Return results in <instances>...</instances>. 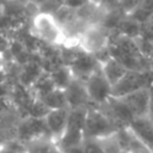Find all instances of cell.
Segmentation results:
<instances>
[{
    "instance_id": "18",
    "label": "cell",
    "mask_w": 153,
    "mask_h": 153,
    "mask_svg": "<svg viewBox=\"0 0 153 153\" xmlns=\"http://www.w3.org/2000/svg\"><path fill=\"white\" fill-rule=\"evenodd\" d=\"M45 105L51 110V109H61V108H68V103H67V97H66V92L63 88H59L55 87L53 91H50L49 93H47L44 97L41 98Z\"/></svg>"
},
{
    "instance_id": "10",
    "label": "cell",
    "mask_w": 153,
    "mask_h": 153,
    "mask_svg": "<svg viewBox=\"0 0 153 153\" xmlns=\"http://www.w3.org/2000/svg\"><path fill=\"white\" fill-rule=\"evenodd\" d=\"M69 108H61V109H51L48 115L44 117L48 130L53 137L57 141L61 139L66 130L67 121H68Z\"/></svg>"
},
{
    "instance_id": "11",
    "label": "cell",
    "mask_w": 153,
    "mask_h": 153,
    "mask_svg": "<svg viewBox=\"0 0 153 153\" xmlns=\"http://www.w3.org/2000/svg\"><path fill=\"white\" fill-rule=\"evenodd\" d=\"M128 127L133 134L153 153V122L147 116H137L134 117Z\"/></svg>"
},
{
    "instance_id": "24",
    "label": "cell",
    "mask_w": 153,
    "mask_h": 153,
    "mask_svg": "<svg viewBox=\"0 0 153 153\" xmlns=\"http://www.w3.org/2000/svg\"><path fill=\"white\" fill-rule=\"evenodd\" d=\"M91 1L92 0H65L63 1V5L67 6V7H69V8H72V10L78 11V10L85 7L86 5H88Z\"/></svg>"
},
{
    "instance_id": "5",
    "label": "cell",
    "mask_w": 153,
    "mask_h": 153,
    "mask_svg": "<svg viewBox=\"0 0 153 153\" xmlns=\"http://www.w3.org/2000/svg\"><path fill=\"white\" fill-rule=\"evenodd\" d=\"M86 90L91 102L94 105H100L112 96V85L105 78L100 65L85 81Z\"/></svg>"
},
{
    "instance_id": "3",
    "label": "cell",
    "mask_w": 153,
    "mask_h": 153,
    "mask_svg": "<svg viewBox=\"0 0 153 153\" xmlns=\"http://www.w3.org/2000/svg\"><path fill=\"white\" fill-rule=\"evenodd\" d=\"M86 111H87V108L69 109L66 130L61 136V139L59 140V143L62 149L82 143Z\"/></svg>"
},
{
    "instance_id": "23",
    "label": "cell",
    "mask_w": 153,
    "mask_h": 153,
    "mask_svg": "<svg viewBox=\"0 0 153 153\" xmlns=\"http://www.w3.org/2000/svg\"><path fill=\"white\" fill-rule=\"evenodd\" d=\"M81 145H82L85 153H103V151L96 139H84Z\"/></svg>"
},
{
    "instance_id": "22",
    "label": "cell",
    "mask_w": 153,
    "mask_h": 153,
    "mask_svg": "<svg viewBox=\"0 0 153 153\" xmlns=\"http://www.w3.org/2000/svg\"><path fill=\"white\" fill-rule=\"evenodd\" d=\"M142 0H118V7L124 14H130Z\"/></svg>"
},
{
    "instance_id": "27",
    "label": "cell",
    "mask_w": 153,
    "mask_h": 153,
    "mask_svg": "<svg viewBox=\"0 0 153 153\" xmlns=\"http://www.w3.org/2000/svg\"><path fill=\"white\" fill-rule=\"evenodd\" d=\"M63 153H85V152H84L82 145H78V146H73L63 149Z\"/></svg>"
},
{
    "instance_id": "2",
    "label": "cell",
    "mask_w": 153,
    "mask_h": 153,
    "mask_svg": "<svg viewBox=\"0 0 153 153\" xmlns=\"http://www.w3.org/2000/svg\"><path fill=\"white\" fill-rule=\"evenodd\" d=\"M117 129V126L97 105L87 108L84 127V139H99L116 131Z\"/></svg>"
},
{
    "instance_id": "16",
    "label": "cell",
    "mask_w": 153,
    "mask_h": 153,
    "mask_svg": "<svg viewBox=\"0 0 153 153\" xmlns=\"http://www.w3.org/2000/svg\"><path fill=\"white\" fill-rule=\"evenodd\" d=\"M115 30L123 36L136 38L141 35V24L139 22H136L134 18H131L130 16L126 14L121 19V22L118 23V25Z\"/></svg>"
},
{
    "instance_id": "28",
    "label": "cell",
    "mask_w": 153,
    "mask_h": 153,
    "mask_svg": "<svg viewBox=\"0 0 153 153\" xmlns=\"http://www.w3.org/2000/svg\"><path fill=\"white\" fill-rule=\"evenodd\" d=\"M149 71L153 73V55L149 57Z\"/></svg>"
},
{
    "instance_id": "14",
    "label": "cell",
    "mask_w": 153,
    "mask_h": 153,
    "mask_svg": "<svg viewBox=\"0 0 153 153\" xmlns=\"http://www.w3.org/2000/svg\"><path fill=\"white\" fill-rule=\"evenodd\" d=\"M100 68H102L105 78L109 80V82L111 85H115L128 71L118 60H116L111 56L108 60H105L103 63H100Z\"/></svg>"
},
{
    "instance_id": "17",
    "label": "cell",
    "mask_w": 153,
    "mask_h": 153,
    "mask_svg": "<svg viewBox=\"0 0 153 153\" xmlns=\"http://www.w3.org/2000/svg\"><path fill=\"white\" fill-rule=\"evenodd\" d=\"M103 151V153H127V151L124 149V147L122 146L120 137L117 135V130L105 135L103 137L96 139Z\"/></svg>"
},
{
    "instance_id": "8",
    "label": "cell",
    "mask_w": 153,
    "mask_h": 153,
    "mask_svg": "<svg viewBox=\"0 0 153 153\" xmlns=\"http://www.w3.org/2000/svg\"><path fill=\"white\" fill-rule=\"evenodd\" d=\"M43 135H50L44 118H38L32 116H25L19 118L16 126L17 140L25 143L32 139H36Z\"/></svg>"
},
{
    "instance_id": "4",
    "label": "cell",
    "mask_w": 153,
    "mask_h": 153,
    "mask_svg": "<svg viewBox=\"0 0 153 153\" xmlns=\"http://www.w3.org/2000/svg\"><path fill=\"white\" fill-rule=\"evenodd\" d=\"M153 82V73L151 71L128 69L124 75L112 85V97H123L137 90L146 88Z\"/></svg>"
},
{
    "instance_id": "9",
    "label": "cell",
    "mask_w": 153,
    "mask_h": 153,
    "mask_svg": "<svg viewBox=\"0 0 153 153\" xmlns=\"http://www.w3.org/2000/svg\"><path fill=\"white\" fill-rule=\"evenodd\" d=\"M66 97H67V103L69 109L74 108H90L94 105L87 93L85 81H81L76 78L73 76L71 80L69 85L65 88Z\"/></svg>"
},
{
    "instance_id": "25",
    "label": "cell",
    "mask_w": 153,
    "mask_h": 153,
    "mask_svg": "<svg viewBox=\"0 0 153 153\" xmlns=\"http://www.w3.org/2000/svg\"><path fill=\"white\" fill-rule=\"evenodd\" d=\"M148 91H149V100H148L147 117L153 122V82L148 86Z\"/></svg>"
},
{
    "instance_id": "15",
    "label": "cell",
    "mask_w": 153,
    "mask_h": 153,
    "mask_svg": "<svg viewBox=\"0 0 153 153\" xmlns=\"http://www.w3.org/2000/svg\"><path fill=\"white\" fill-rule=\"evenodd\" d=\"M55 88V84L50 76V73L48 72H42V74L36 79V81L31 85L30 90L32 91L33 96L36 98H42L50 91Z\"/></svg>"
},
{
    "instance_id": "26",
    "label": "cell",
    "mask_w": 153,
    "mask_h": 153,
    "mask_svg": "<svg viewBox=\"0 0 153 153\" xmlns=\"http://www.w3.org/2000/svg\"><path fill=\"white\" fill-rule=\"evenodd\" d=\"M7 82H8V73H7V69L0 63V86L7 85Z\"/></svg>"
},
{
    "instance_id": "21",
    "label": "cell",
    "mask_w": 153,
    "mask_h": 153,
    "mask_svg": "<svg viewBox=\"0 0 153 153\" xmlns=\"http://www.w3.org/2000/svg\"><path fill=\"white\" fill-rule=\"evenodd\" d=\"M128 153H152L151 149L143 145L134 134H133V139L130 141V146H129V152Z\"/></svg>"
},
{
    "instance_id": "13",
    "label": "cell",
    "mask_w": 153,
    "mask_h": 153,
    "mask_svg": "<svg viewBox=\"0 0 153 153\" xmlns=\"http://www.w3.org/2000/svg\"><path fill=\"white\" fill-rule=\"evenodd\" d=\"M25 153H63L59 141L51 135H43L24 143Z\"/></svg>"
},
{
    "instance_id": "29",
    "label": "cell",
    "mask_w": 153,
    "mask_h": 153,
    "mask_svg": "<svg viewBox=\"0 0 153 153\" xmlns=\"http://www.w3.org/2000/svg\"><path fill=\"white\" fill-rule=\"evenodd\" d=\"M92 1H93V2H97V0H92Z\"/></svg>"
},
{
    "instance_id": "6",
    "label": "cell",
    "mask_w": 153,
    "mask_h": 153,
    "mask_svg": "<svg viewBox=\"0 0 153 153\" xmlns=\"http://www.w3.org/2000/svg\"><path fill=\"white\" fill-rule=\"evenodd\" d=\"M109 44V30L102 24H92L86 26L79 38V45L87 53L96 54L105 49Z\"/></svg>"
},
{
    "instance_id": "20",
    "label": "cell",
    "mask_w": 153,
    "mask_h": 153,
    "mask_svg": "<svg viewBox=\"0 0 153 153\" xmlns=\"http://www.w3.org/2000/svg\"><path fill=\"white\" fill-rule=\"evenodd\" d=\"M49 111H50V109L45 105V103L41 98H35L33 102L31 103L29 110H27V116L44 118Z\"/></svg>"
},
{
    "instance_id": "12",
    "label": "cell",
    "mask_w": 153,
    "mask_h": 153,
    "mask_svg": "<svg viewBox=\"0 0 153 153\" xmlns=\"http://www.w3.org/2000/svg\"><path fill=\"white\" fill-rule=\"evenodd\" d=\"M121 98L124 104L130 109L133 115L135 117L137 116H147V110H148V100H149V91L148 87L137 90L133 93H129Z\"/></svg>"
},
{
    "instance_id": "7",
    "label": "cell",
    "mask_w": 153,
    "mask_h": 153,
    "mask_svg": "<svg viewBox=\"0 0 153 153\" xmlns=\"http://www.w3.org/2000/svg\"><path fill=\"white\" fill-rule=\"evenodd\" d=\"M116 126L117 128L128 127L129 123L134 120V115L130 109L124 104V102L118 97H110L106 102L100 105H97Z\"/></svg>"
},
{
    "instance_id": "19",
    "label": "cell",
    "mask_w": 153,
    "mask_h": 153,
    "mask_svg": "<svg viewBox=\"0 0 153 153\" xmlns=\"http://www.w3.org/2000/svg\"><path fill=\"white\" fill-rule=\"evenodd\" d=\"M50 76L55 84V87L63 88V90L69 85L71 80L73 79L72 72H71L69 67L66 65H62V66L57 67L56 69H54L53 72H50Z\"/></svg>"
},
{
    "instance_id": "1",
    "label": "cell",
    "mask_w": 153,
    "mask_h": 153,
    "mask_svg": "<svg viewBox=\"0 0 153 153\" xmlns=\"http://www.w3.org/2000/svg\"><path fill=\"white\" fill-rule=\"evenodd\" d=\"M33 35L41 42L55 45H62L65 35L61 25L51 13L42 12L33 19Z\"/></svg>"
}]
</instances>
